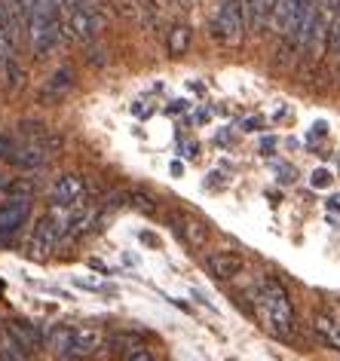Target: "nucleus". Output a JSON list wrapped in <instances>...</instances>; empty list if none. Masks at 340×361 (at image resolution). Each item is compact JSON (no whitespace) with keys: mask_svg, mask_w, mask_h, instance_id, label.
<instances>
[{"mask_svg":"<svg viewBox=\"0 0 340 361\" xmlns=\"http://www.w3.org/2000/svg\"><path fill=\"white\" fill-rule=\"evenodd\" d=\"M0 337H4V322H0Z\"/></svg>","mask_w":340,"mask_h":361,"instance_id":"nucleus-24","label":"nucleus"},{"mask_svg":"<svg viewBox=\"0 0 340 361\" xmlns=\"http://www.w3.org/2000/svg\"><path fill=\"white\" fill-rule=\"evenodd\" d=\"M19 135H22V141H28V144H37L40 150H47L49 157L56 150H61V138L56 132H49L43 123H34V120H25L19 123Z\"/></svg>","mask_w":340,"mask_h":361,"instance_id":"nucleus-8","label":"nucleus"},{"mask_svg":"<svg viewBox=\"0 0 340 361\" xmlns=\"http://www.w3.org/2000/svg\"><path fill=\"white\" fill-rule=\"evenodd\" d=\"M190 43H193V31L187 28V25H175V28L169 31L166 49H169V56H184V52L190 49Z\"/></svg>","mask_w":340,"mask_h":361,"instance_id":"nucleus-14","label":"nucleus"},{"mask_svg":"<svg viewBox=\"0 0 340 361\" xmlns=\"http://www.w3.org/2000/svg\"><path fill=\"white\" fill-rule=\"evenodd\" d=\"M86 61H89V65H95V68H102L104 65V49H92V52H89V56H86Z\"/></svg>","mask_w":340,"mask_h":361,"instance_id":"nucleus-22","label":"nucleus"},{"mask_svg":"<svg viewBox=\"0 0 340 361\" xmlns=\"http://www.w3.org/2000/svg\"><path fill=\"white\" fill-rule=\"evenodd\" d=\"M68 224H71L68 205H52V209L34 224V233L28 239V255L31 257H47L49 251L68 236Z\"/></svg>","mask_w":340,"mask_h":361,"instance_id":"nucleus-2","label":"nucleus"},{"mask_svg":"<svg viewBox=\"0 0 340 361\" xmlns=\"http://www.w3.org/2000/svg\"><path fill=\"white\" fill-rule=\"evenodd\" d=\"M205 269L221 282H230V279L243 273V257L233 255V251H212V255H205Z\"/></svg>","mask_w":340,"mask_h":361,"instance_id":"nucleus-6","label":"nucleus"},{"mask_svg":"<svg viewBox=\"0 0 340 361\" xmlns=\"http://www.w3.org/2000/svg\"><path fill=\"white\" fill-rule=\"evenodd\" d=\"M111 343H114V346H120L123 352H129L132 346H138V337H132V334H117Z\"/></svg>","mask_w":340,"mask_h":361,"instance_id":"nucleus-20","label":"nucleus"},{"mask_svg":"<svg viewBox=\"0 0 340 361\" xmlns=\"http://www.w3.org/2000/svg\"><path fill=\"white\" fill-rule=\"evenodd\" d=\"M248 31V22H245V4H239V0H227V4L218 10L212 22V34L214 40L227 43V47H239Z\"/></svg>","mask_w":340,"mask_h":361,"instance_id":"nucleus-3","label":"nucleus"},{"mask_svg":"<svg viewBox=\"0 0 340 361\" xmlns=\"http://www.w3.org/2000/svg\"><path fill=\"white\" fill-rule=\"evenodd\" d=\"M104 343V334L92 328V324H83V328H74V343H71V358L80 361L86 355H92V352L102 349Z\"/></svg>","mask_w":340,"mask_h":361,"instance_id":"nucleus-10","label":"nucleus"},{"mask_svg":"<svg viewBox=\"0 0 340 361\" xmlns=\"http://www.w3.org/2000/svg\"><path fill=\"white\" fill-rule=\"evenodd\" d=\"M123 361H154V352L138 343V346H132L129 352H123Z\"/></svg>","mask_w":340,"mask_h":361,"instance_id":"nucleus-18","label":"nucleus"},{"mask_svg":"<svg viewBox=\"0 0 340 361\" xmlns=\"http://www.w3.org/2000/svg\"><path fill=\"white\" fill-rule=\"evenodd\" d=\"M4 324H6V331H10L13 337L19 340V343H22V346L28 349V352H37V349L43 346V343H47V334H43V331H40L34 322L16 319V322H4Z\"/></svg>","mask_w":340,"mask_h":361,"instance_id":"nucleus-11","label":"nucleus"},{"mask_svg":"<svg viewBox=\"0 0 340 361\" xmlns=\"http://www.w3.org/2000/svg\"><path fill=\"white\" fill-rule=\"evenodd\" d=\"M331 184V175L325 169H319V171H312V187H328Z\"/></svg>","mask_w":340,"mask_h":361,"instance_id":"nucleus-21","label":"nucleus"},{"mask_svg":"<svg viewBox=\"0 0 340 361\" xmlns=\"http://www.w3.org/2000/svg\"><path fill=\"white\" fill-rule=\"evenodd\" d=\"M257 4H261V10L267 13V19H270V16H273V4H276V0H257Z\"/></svg>","mask_w":340,"mask_h":361,"instance_id":"nucleus-23","label":"nucleus"},{"mask_svg":"<svg viewBox=\"0 0 340 361\" xmlns=\"http://www.w3.org/2000/svg\"><path fill=\"white\" fill-rule=\"evenodd\" d=\"M178 233H181V236L190 242V245H205V239H209V227H205V224H200V221H181V227H178Z\"/></svg>","mask_w":340,"mask_h":361,"instance_id":"nucleus-15","label":"nucleus"},{"mask_svg":"<svg viewBox=\"0 0 340 361\" xmlns=\"http://www.w3.org/2000/svg\"><path fill=\"white\" fill-rule=\"evenodd\" d=\"M19 144H22V141H16L13 135L0 132V159H4V162H10V166H13L16 153H19Z\"/></svg>","mask_w":340,"mask_h":361,"instance_id":"nucleus-17","label":"nucleus"},{"mask_svg":"<svg viewBox=\"0 0 340 361\" xmlns=\"http://www.w3.org/2000/svg\"><path fill=\"white\" fill-rule=\"evenodd\" d=\"M31 214V200L22 196V200H6L0 205V242H6L13 233H19V227L28 221Z\"/></svg>","mask_w":340,"mask_h":361,"instance_id":"nucleus-5","label":"nucleus"},{"mask_svg":"<svg viewBox=\"0 0 340 361\" xmlns=\"http://www.w3.org/2000/svg\"><path fill=\"white\" fill-rule=\"evenodd\" d=\"M325 49H328V56L340 59V13L328 25V43H325Z\"/></svg>","mask_w":340,"mask_h":361,"instance_id":"nucleus-16","label":"nucleus"},{"mask_svg":"<svg viewBox=\"0 0 340 361\" xmlns=\"http://www.w3.org/2000/svg\"><path fill=\"white\" fill-rule=\"evenodd\" d=\"M129 200H132V205H135L138 212L154 214V200H150V196H145V193H129Z\"/></svg>","mask_w":340,"mask_h":361,"instance_id":"nucleus-19","label":"nucleus"},{"mask_svg":"<svg viewBox=\"0 0 340 361\" xmlns=\"http://www.w3.org/2000/svg\"><path fill=\"white\" fill-rule=\"evenodd\" d=\"M86 196V180L80 175H61L52 184V205H77Z\"/></svg>","mask_w":340,"mask_h":361,"instance_id":"nucleus-7","label":"nucleus"},{"mask_svg":"<svg viewBox=\"0 0 340 361\" xmlns=\"http://www.w3.org/2000/svg\"><path fill=\"white\" fill-rule=\"evenodd\" d=\"M65 31H68L71 40L89 43L98 31H102V16L95 10H71L68 19H65Z\"/></svg>","mask_w":340,"mask_h":361,"instance_id":"nucleus-4","label":"nucleus"},{"mask_svg":"<svg viewBox=\"0 0 340 361\" xmlns=\"http://www.w3.org/2000/svg\"><path fill=\"white\" fill-rule=\"evenodd\" d=\"M312 331L319 334L322 343H328L331 349L340 352V322L337 319H331V315H325V312L312 315Z\"/></svg>","mask_w":340,"mask_h":361,"instance_id":"nucleus-13","label":"nucleus"},{"mask_svg":"<svg viewBox=\"0 0 340 361\" xmlns=\"http://www.w3.org/2000/svg\"><path fill=\"white\" fill-rule=\"evenodd\" d=\"M255 312L261 319V328L270 331L273 337H289L294 328L291 297L282 288V282H276V279H264L261 282V288L255 294Z\"/></svg>","mask_w":340,"mask_h":361,"instance_id":"nucleus-1","label":"nucleus"},{"mask_svg":"<svg viewBox=\"0 0 340 361\" xmlns=\"http://www.w3.org/2000/svg\"><path fill=\"white\" fill-rule=\"evenodd\" d=\"M71 343H74V328H65V324H56L47 334V346L56 355V361H74L71 358Z\"/></svg>","mask_w":340,"mask_h":361,"instance_id":"nucleus-12","label":"nucleus"},{"mask_svg":"<svg viewBox=\"0 0 340 361\" xmlns=\"http://www.w3.org/2000/svg\"><path fill=\"white\" fill-rule=\"evenodd\" d=\"M71 89H74V71H71L68 65H61L59 71H52L49 74L47 86H43V92H40V102L43 104H56L71 92Z\"/></svg>","mask_w":340,"mask_h":361,"instance_id":"nucleus-9","label":"nucleus"}]
</instances>
